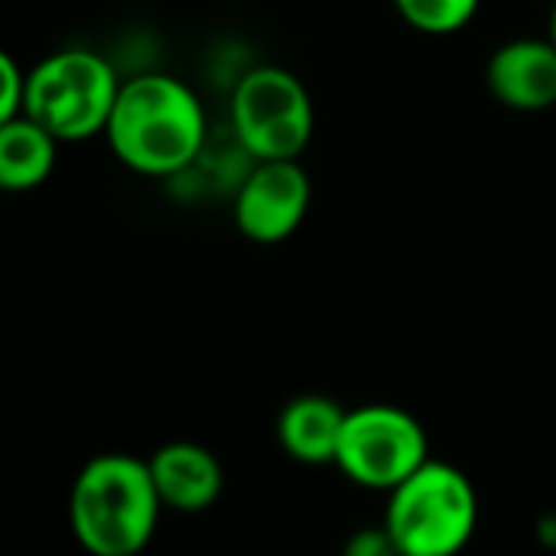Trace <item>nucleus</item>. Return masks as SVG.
I'll use <instances>...</instances> for the list:
<instances>
[{"instance_id": "nucleus-1", "label": "nucleus", "mask_w": 556, "mask_h": 556, "mask_svg": "<svg viewBox=\"0 0 556 556\" xmlns=\"http://www.w3.org/2000/svg\"><path fill=\"white\" fill-rule=\"evenodd\" d=\"M104 137L127 169L176 176L205 143V111L186 81L166 72H143L121 81Z\"/></svg>"}, {"instance_id": "nucleus-2", "label": "nucleus", "mask_w": 556, "mask_h": 556, "mask_svg": "<svg viewBox=\"0 0 556 556\" xmlns=\"http://www.w3.org/2000/svg\"><path fill=\"white\" fill-rule=\"evenodd\" d=\"M163 502L150 466L104 453L81 466L68 495V525L91 556H137L156 534Z\"/></svg>"}, {"instance_id": "nucleus-3", "label": "nucleus", "mask_w": 556, "mask_h": 556, "mask_svg": "<svg viewBox=\"0 0 556 556\" xmlns=\"http://www.w3.org/2000/svg\"><path fill=\"white\" fill-rule=\"evenodd\" d=\"M388 495L384 528L401 556H456L476 534V485L450 463L430 459Z\"/></svg>"}, {"instance_id": "nucleus-4", "label": "nucleus", "mask_w": 556, "mask_h": 556, "mask_svg": "<svg viewBox=\"0 0 556 556\" xmlns=\"http://www.w3.org/2000/svg\"><path fill=\"white\" fill-rule=\"evenodd\" d=\"M121 81L111 62L88 49H62L26 72L23 114L59 143L104 134Z\"/></svg>"}, {"instance_id": "nucleus-5", "label": "nucleus", "mask_w": 556, "mask_h": 556, "mask_svg": "<svg viewBox=\"0 0 556 556\" xmlns=\"http://www.w3.org/2000/svg\"><path fill=\"white\" fill-rule=\"evenodd\" d=\"M313 101L303 81L280 65L244 72L231 94V127L238 143L261 160H296L313 140Z\"/></svg>"}, {"instance_id": "nucleus-6", "label": "nucleus", "mask_w": 556, "mask_h": 556, "mask_svg": "<svg viewBox=\"0 0 556 556\" xmlns=\"http://www.w3.org/2000/svg\"><path fill=\"white\" fill-rule=\"evenodd\" d=\"M430 463V440L420 420L391 404L349 410L336 466L362 489L394 492Z\"/></svg>"}, {"instance_id": "nucleus-7", "label": "nucleus", "mask_w": 556, "mask_h": 556, "mask_svg": "<svg viewBox=\"0 0 556 556\" xmlns=\"http://www.w3.org/2000/svg\"><path fill=\"white\" fill-rule=\"evenodd\" d=\"M313 186L296 160H261L235 199V225L254 244L287 241L306 218Z\"/></svg>"}, {"instance_id": "nucleus-8", "label": "nucleus", "mask_w": 556, "mask_h": 556, "mask_svg": "<svg viewBox=\"0 0 556 556\" xmlns=\"http://www.w3.org/2000/svg\"><path fill=\"white\" fill-rule=\"evenodd\" d=\"M489 91L511 111H547L556 104V42L511 39L485 65Z\"/></svg>"}, {"instance_id": "nucleus-9", "label": "nucleus", "mask_w": 556, "mask_h": 556, "mask_svg": "<svg viewBox=\"0 0 556 556\" xmlns=\"http://www.w3.org/2000/svg\"><path fill=\"white\" fill-rule=\"evenodd\" d=\"M150 476L163 508L199 515L212 508L222 495L225 472L212 450L199 443H166L150 459Z\"/></svg>"}, {"instance_id": "nucleus-10", "label": "nucleus", "mask_w": 556, "mask_h": 556, "mask_svg": "<svg viewBox=\"0 0 556 556\" xmlns=\"http://www.w3.org/2000/svg\"><path fill=\"white\" fill-rule=\"evenodd\" d=\"M349 410H342L332 397L323 394H303L293 397L277 420V437L287 456L306 466H326L336 463L342 427Z\"/></svg>"}, {"instance_id": "nucleus-11", "label": "nucleus", "mask_w": 556, "mask_h": 556, "mask_svg": "<svg viewBox=\"0 0 556 556\" xmlns=\"http://www.w3.org/2000/svg\"><path fill=\"white\" fill-rule=\"evenodd\" d=\"M59 156V140L33 117H13L0 124V186L10 192H29L42 186Z\"/></svg>"}, {"instance_id": "nucleus-12", "label": "nucleus", "mask_w": 556, "mask_h": 556, "mask_svg": "<svg viewBox=\"0 0 556 556\" xmlns=\"http://www.w3.org/2000/svg\"><path fill=\"white\" fill-rule=\"evenodd\" d=\"M394 7L414 29L446 36L472 23L479 0H394Z\"/></svg>"}, {"instance_id": "nucleus-13", "label": "nucleus", "mask_w": 556, "mask_h": 556, "mask_svg": "<svg viewBox=\"0 0 556 556\" xmlns=\"http://www.w3.org/2000/svg\"><path fill=\"white\" fill-rule=\"evenodd\" d=\"M0 81H3V94H0V124H3L23 117V104H26V72L16 65L10 52L0 55Z\"/></svg>"}, {"instance_id": "nucleus-14", "label": "nucleus", "mask_w": 556, "mask_h": 556, "mask_svg": "<svg viewBox=\"0 0 556 556\" xmlns=\"http://www.w3.org/2000/svg\"><path fill=\"white\" fill-rule=\"evenodd\" d=\"M345 556H401L388 528H378V531H358L349 547H345Z\"/></svg>"}, {"instance_id": "nucleus-15", "label": "nucleus", "mask_w": 556, "mask_h": 556, "mask_svg": "<svg viewBox=\"0 0 556 556\" xmlns=\"http://www.w3.org/2000/svg\"><path fill=\"white\" fill-rule=\"evenodd\" d=\"M551 39L556 42V7H554V13H551Z\"/></svg>"}]
</instances>
